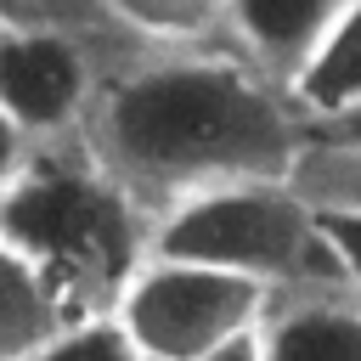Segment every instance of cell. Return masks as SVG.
I'll list each match as a JSON object with an SVG mask.
<instances>
[{
    "instance_id": "15",
    "label": "cell",
    "mask_w": 361,
    "mask_h": 361,
    "mask_svg": "<svg viewBox=\"0 0 361 361\" xmlns=\"http://www.w3.org/2000/svg\"><path fill=\"white\" fill-rule=\"evenodd\" d=\"M203 361H259V338H254V333H243V338H231V344L209 350Z\"/></svg>"
},
{
    "instance_id": "10",
    "label": "cell",
    "mask_w": 361,
    "mask_h": 361,
    "mask_svg": "<svg viewBox=\"0 0 361 361\" xmlns=\"http://www.w3.org/2000/svg\"><path fill=\"white\" fill-rule=\"evenodd\" d=\"M282 180L310 214H361V135L338 130H305Z\"/></svg>"
},
{
    "instance_id": "2",
    "label": "cell",
    "mask_w": 361,
    "mask_h": 361,
    "mask_svg": "<svg viewBox=\"0 0 361 361\" xmlns=\"http://www.w3.org/2000/svg\"><path fill=\"white\" fill-rule=\"evenodd\" d=\"M141 254H169V259L237 271V276L265 282L271 293L344 288L316 214L293 197V186L282 175L220 180V186H203V192L164 203L158 214H147Z\"/></svg>"
},
{
    "instance_id": "7",
    "label": "cell",
    "mask_w": 361,
    "mask_h": 361,
    "mask_svg": "<svg viewBox=\"0 0 361 361\" xmlns=\"http://www.w3.org/2000/svg\"><path fill=\"white\" fill-rule=\"evenodd\" d=\"M68 316H73L68 288L23 237L0 226V361H28Z\"/></svg>"
},
{
    "instance_id": "6",
    "label": "cell",
    "mask_w": 361,
    "mask_h": 361,
    "mask_svg": "<svg viewBox=\"0 0 361 361\" xmlns=\"http://www.w3.org/2000/svg\"><path fill=\"white\" fill-rule=\"evenodd\" d=\"M254 338L259 361H361V299L344 288L271 293Z\"/></svg>"
},
{
    "instance_id": "16",
    "label": "cell",
    "mask_w": 361,
    "mask_h": 361,
    "mask_svg": "<svg viewBox=\"0 0 361 361\" xmlns=\"http://www.w3.org/2000/svg\"><path fill=\"white\" fill-rule=\"evenodd\" d=\"M316 130H338V135H361V107H350V113H338V118H327V124H316Z\"/></svg>"
},
{
    "instance_id": "9",
    "label": "cell",
    "mask_w": 361,
    "mask_h": 361,
    "mask_svg": "<svg viewBox=\"0 0 361 361\" xmlns=\"http://www.w3.org/2000/svg\"><path fill=\"white\" fill-rule=\"evenodd\" d=\"M350 0H231L226 6V34L237 39V51L259 73H271L282 85L288 68L322 39V28Z\"/></svg>"
},
{
    "instance_id": "12",
    "label": "cell",
    "mask_w": 361,
    "mask_h": 361,
    "mask_svg": "<svg viewBox=\"0 0 361 361\" xmlns=\"http://www.w3.org/2000/svg\"><path fill=\"white\" fill-rule=\"evenodd\" d=\"M28 361H135V344L118 327V316L96 305V310H73Z\"/></svg>"
},
{
    "instance_id": "11",
    "label": "cell",
    "mask_w": 361,
    "mask_h": 361,
    "mask_svg": "<svg viewBox=\"0 0 361 361\" xmlns=\"http://www.w3.org/2000/svg\"><path fill=\"white\" fill-rule=\"evenodd\" d=\"M226 6L231 0H102L113 28L130 39L169 51V45H214L226 34Z\"/></svg>"
},
{
    "instance_id": "4",
    "label": "cell",
    "mask_w": 361,
    "mask_h": 361,
    "mask_svg": "<svg viewBox=\"0 0 361 361\" xmlns=\"http://www.w3.org/2000/svg\"><path fill=\"white\" fill-rule=\"evenodd\" d=\"M265 305H271L265 282L169 254H141L107 299L135 355L152 361H203L209 350L254 333Z\"/></svg>"
},
{
    "instance_id": "3",
    "label": "cell",
    "mask_w": 361,
    "mask_h": 361,
    "mask_svg": "<svg viewBox=\"0 0 361 361\" xmlns=\"http://www.w3.org/2000/svg\"><path fill=\"white\" fill-rule=\"evenodd\" d=\"M0 226L51 265L68 299H79L90 282L107 288L113 299L118 276L141 259V243H147V214L96 169L85 147L73 169H51L45 147H34L23 175L0 192Z\"/></svg>"
},
{
    "instance_id": "8",
    "label": "cell",
    "mask_w": 361,
    "mask_h": 361,
    "mask_svg": "<svg viewBox=\"0 0 361 361\" xmlns=\"http://www.w3.org/2000/svg\"><path fill=\"white\" fill-rule=\"evenodd\" d=\"M282 90L305 124H327V118L361 107V0H350L322 28V39L288 68Z\"/></svg>"
},
{
    "instance_id": "14",
    "label": "cell",
    "mask_w": 361,
    "mask_h": 361,
    "mask_svg": "<svg viewBox=\"0 0 361 361\" xmlns=\"http://www.w3.org/2000/svg\"><path fill=\"white\" fill-rule=\"evenodd\" d=\"M34 147H39V141H28V135H23V124L0 107V192L23 175V164L34 158Z\"/></svg>"
},
{
    "instance_id": "17",
    "label": "cell",
    "mask_w": 361,
    "mask_h": 361,
    "mask_svg": "<svg viewBox=\"0 0 361 361\" xmlns=\"http://www.w3.org/2000/svg\"><path fill=\"white\" fill-rule=\"evenodd\" d=\"M135 361H152V355H135Z\"/></svg>"
},
{
    "instance_id": "13",
    "label": "cell",
    "mask_w": 361,
    "mask_h": 361,
    "mask_svg": "<svg viewBox=\"0 0 361 361\" xmlns=\"http://www.w3.org/2000/svg\"><path fill=\"white\" fill-rule=\"evenodd\" d=\"M322 237H327V254L338 265V282L344 293L361 299V214H316Z\"/></svg>"
},
{
    "instance_id": "5",
    "label": "cell",
    "mask_w": 361,
    "mask_h": 361,
    "mask_svg": "<svg viewBox=\"0 0 361 361\" xmlns=\"http://www.w3.org/2000/svg\"><path fill=\"white\" fill-rule=\"evenodd\" d=\"M96 96V68L79 34L51 17L0 11V107L23 124L28 141L79 135Z\"/></svg>"
},
{
    "instance_id": "1",
    "label": "cell",
    "mask_w": 361,
    "mask_h": 361,
    "mask_svg": "<svg viewBox=\"0 0 361 361\" xmlns=\"http://www.w3.org/2000/svg\"><path fill=\"white\" fill-rule=\"evenodd\" d=\"M305 130L288 90L243 51L169 45L96 79L79 147L141 214H158L220 180L282 175Z\"/></svg>"
}]
</instances>
